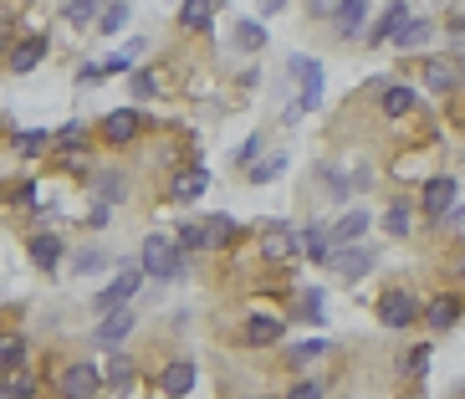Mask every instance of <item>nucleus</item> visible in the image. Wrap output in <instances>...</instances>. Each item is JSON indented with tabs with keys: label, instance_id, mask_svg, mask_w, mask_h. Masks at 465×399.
<instances>
[{
	"label": "nucleus",
	"instance_id": "obj_27",
	"mask_svg": "<svg viewBox=\"0 0 465 399\" xmlns=\"http://www.w3.org/2000/svg\"><path fill=\"white\" fill-rule=\"evenodd\" d=\"M128 16H133V5H128V0H113V5H108V11H102L98 31H108V36H118L123 26H128Z\"/></svg>",
	"mask_w": 465,
	"mask_h": 399
},
{
	"label": "nucleus",
	"instance_id": "obj_44",
	"mask_svg": "<svg viewBox=\"0 0 465 399\" xmlns=\"http://www.w3.org/2000/svg\"><path fill=\"white\" fill-rule=\"evenodd\" d=\"M87 226H92V231H102V226H108V205H102V200L92 205V215H87Z\"/></svg>",
	"mask_w": 465,
	"mask_h": 399
},
{
	"label": "nucleus",
	"instance_id": "obj_11",
	"mask_svg": "<svg viewBox=\"0 0 465 399\" xmlns=\"http://www.w3.org/2000/svg\"><path fill=\"white\" fill-rule=\"evenodd\" d=\"M425 87L440 92V98H450V92L461 87V62H455V57H425Z\"/></svg>",
	"mask_w": 465,
	"mask_h": 399
},
{
	"label": "nucleus",
	"instance_id": "obj_46",
	"mask_svg": "<svg viewBox=\"0 0 465 399\" xmlns=\"http://www.w3.org/2000/svg\"><path fill=\"white\" fill-rule=\"evenodd\" d=\"M286 0H266V16H271V11H282Z\"/></svg>",
	"mask_w": 465,
	"mask_h": 399
},
{
	"label": "nucleus",
	"instance_id": "obj_25",
	"mask_svg": "<svg viewBox=\"0 0 465 399\" xmlns=\"http://www.w3.org/2000/svg\"><path fill=\"white\" fill-rule=\"evenodd\" d=\"M204 231H210V251H215V246H230V241L241 235V226H236L230 215H210V220H204Z\"/></svg>",
	"mask_w": 465,
	"mask_h": 399
},
{
	"label": "nucleus",
	"instance_id": "obj_4",
	"mask_svg": "<svg viewBox=\"0 0 465 399\" xmlns=\"http://www.w3.org/2000/svg\"><path fill=\"white\" fill-rule=\"evenodd\" d=\"M455 200H461V180L455 174H429L425 189H420V215L425 220H445L455 211Z\"/></svg>",
	"mask_w": 465,
	"mask_h": 399
},
{
	"label": "nucleus",
	"instance_id": "obj_39",
	"mask_svg": "<svg viewBox=\"0 0 465 399\" xmlns=\"http://www.w3.org/2000/svg\"><path fill=\"white\" fill-rule=\"evenodd\" d=\"M102 267H108V256L102 251H77V261H72V272L77 276H98Z\"/></svg>",
	"mask_w": 465,
	"mask_h": 399
},
{
	"label": "nucleus",
	"instance_id": "obj_18",
	"mask_svg": "<svg viewBox=\"0 0 465 399\" xmlns=\"http://www.w3.org/2000/svg\"><path fill=\"white\" fill-rule=\"evenodd\" d=\"M405 16H409V5H405V0H394V5H384V11H379V21L368 26V46L389 42V36H394V31L405 26Z\"/></svg>",
	"mask_w": 465,
	"mask_h": 399
},
{
	"label": "nucleus",
	"instance_id": "obj_31",
	"mask_svg": "<svg viewBox=\"0 0 465 399\" xmlns=\"http://www.w3.org/2000/svg\"><path fill=\"white\" fill-rule=\"evenodd\" d=\"M236 46H241V52H261V46H266V26L261 21H241V26H236Z\"/></svg>",
	"mask_w": 465,
	"mask_h": 399
},
{
	"label": "nucleus",
	"instance_id": "obj_41",
	"mask_svg": "<svg viewBox=\"0 0 465 399\" xmlns=\"http://www.w3.org/2000/svg\"><path fill=\"white\" fill-rule=\"evenodd\" d=\"M323 395H327L323 379H297V384H292V399H323Z\"/></svg>",
	"mask_w": 465,
	"mask_h": 399
},
{
	"label": "nucleus",
	"instance_id": "obj_20",
	"mask_svg": "<svg viewBox=\"0 0 465 399\" xmlns=\"http://www.w3.org/2000/svg\"><path fill=\"white\" fill-rule=\"evenodd\" d=\"M384 118H409L414 108H420V92L414 87H405V83H394V87H384Z\"/></svg>",
	"mask_w": 465,
	"mask_h": 399
},
{
	"label": "nucleus",
	"instance_id": "obj_21",
	"mask_svg": "<svg viewBox=\"0 0 465 399\" xmlns=\"http://www.w3.org/2000/svg\"><path fill=\"white\" fill-rule=\"evenodd\" d=\"M302 235H307V261L327 267V261H333V246H338V241L327 235V226H323V220H312V226H307Z\"/></svg>",
	"mask_w": 465,
	"mask_h": 399
},
{
	"label": "nucleus",
	"instance_id": "obj_6",
	"mask_svg": "<svg viewBox=\"0 0 465 399\" xmlns=\"http://www.w3.org/2000/svg\"><path fill=\"white\" fill-rule=\"evenodd\" d=\"M133 323H139V317H133V307H128V302H123V307H108V313L98 317V328H92V338H87V343H98V348H118L123 338L133 333Z\"/></svg>",
	"mask_w": 465,
	"mask_h": 399
},
{
	"label": "nucleus",
	"instance_id": "obj_45",
	"mask_svg": "<svg viewBox=\"0 0 465 399\" xmlns=\"http://www.w3.org/2000/svg\"><path fill=\"white\" fill-rule=\"evenodd\" d=\"M16 200H20V205H31V200H36V180H26V185L16 189Z\"/></svg>",
	"mask_w": 465,
	"mask_h": 399
},
{
	"label": "nucleus",
	"instance_id": "obj_40",
	"mask_svg": "<svg viewBox=\"0 0 465 399\" xmlns=\"http://www.w3.org/2000/svg\"><path fill=\"white\" fill-rule=\"evenodd\" d=\"M261 148H266V139H261V133H251V139H245V144L236 148V164H241V169H251L256 159H261Z\"/></svg>",
	"mask_w": 465,
	"mask_h": 399
},
{
	"label": "nucleus",
	"instance_id": "obj_37",
	"mask_svg": "<svg viewBox=\"0 0 465 399\" xmlns=\"http://www.w3.org/2000/svg\"><path fill=\"white\" fill-rule=\"evenodd\" d=\"M282 169H286V154H271L266 164H256V169H251V185H271V180H277Z\"/></svg>",
	"mask_w": 465,
	"mask_h": 399
},
{
	"label": "nucleus",
	"instance_id": "obj_33",
	"mask_svg": "<svg viewBox=\"0 0 465 399\" xmlns=\"http://www.w3.org/2000/svg\"><path fill=\"white\" fill-rule=\"evenodd\" d=\"M20 358H26V338H20V333H5V338H0V363H5V374H11V369H20Z\"/></svg>",
	"mask_w": 465,
	"mask_h": 399
},
{
	"label": "nucleus",
	"instance_id": "obj_38",
	"mask_svg": "<svg viewBox=\"0 0 465 399\" xmlns=\"http://www.w3.org/2000/svg\"><path fill=\"white\" fill-rule=\"evenodd\" d=\"M139 46H143V42H128L123 52H113V57H108L102 67H108V72H133V62H139Z\"/></svg>",
	"mask_w": 465,
	"mask_h": 399
},
{
	"label": "nucleus",
	"instance_id": "obj_14",
	"mask_svg": "<svg viewBox=\"0 0 465 399\" xmlns=\"http://www.w3.org/2000/svg\"><path fill=\"white\" fill-rule=\"evenodd\" d=\"M195 389V363L189 358H174V363H164L159 369V395H189Z\"/></svg>",
	"mask_w": 465,
	"mask_h": 399
},
{
	"label": "nucleus",
	"instance_id": "obj_34",
	"mask_svg": "<svg viewBox=\"0 0 465 399\" xmlns=\"http://www.w3.org/2000/svg\"><path fill=\"white\" fill-rule=\"evenodd\" d=\"M0 395H11V399L36 395V379H31V374H20V369H11V374H5V384H0Z\"/></svg>",
	"mask_w": 465,
	"mask_h": 399
},
{
	"label": "nucleus",
	"instance_id": "obj_13",
	"mask_svg": "<svg viewBox=\"0 0 465 399\" xmlns=\"http://www.w3.org/2000/svg\"><path fill=\"white\" fill-rule=\"evenodd\" d=\"M455 323H461V297L440 292V297H429L425 302V328L429 333H450Z\"/></svg>",
	"mask_w": 465,
	"mask_h": 399
},
{
	"label": "nucleus",
	"instance_id": "obj_32",
	"mask_svg": "<svg viewBox=\"0 0 465 399\" xmlns=\"http://www.w3.org/2000/svg\"><path fill=\"white\" fill-rule=\"evenodd\" d=\"M180 241H184V251H195V256L210 251V231H204L200 220H184V226H180Z\"/></svg>",
	"mask_w": 465,
	"mask_h": 399
},
{
	"label": "nucleus",
	"instance_id": "obj_5",
	"mask_svg": "<svg viewBox=\"0 0 465 399\" xmlns=\"http://www.w3.org/2000/svg\"><path fill=\"white\" fill-rule=\"evenodd\" d=\"M98 389H108V384H102V374L92 369V363H67V369L57 374V395L61 399H92Z\"/></svg>",
	"mask_w": 465,
	"mask_h": 399
},
{
	"label": "nucleus",
	"instance_id": "obj_26",
	"mask_svg": "<svg viewBox=\"0 0 465 399\" xmlns=\"http://www.w3.org/2000/svg\"><path fill=\"white\" fill-rule=\"evenodd\" d=\"M425 369H429V343H414V348L399 358V374H405V379H425Z\"/></svg>",
	"mask_w": 465,
	"mask_h": 399
},
{
	"label": "nucleus",
	"instance_id": "obj_23",
	"mask_svg": "<svg viewBox=\"0 0 465 399\" xmlns=\"http://www.w3.org/2000/svg\"><path fill=\"white\" fill-rule=\"evenodd\" d=\"M368 220H373V215H368V211H348L343 220L333 226V241H338V246H353V241H364Z\"/></svg>",
	"mask_w": 465,
	"mask_h": 399
},
{
	"label": "nucleus",
	"instance_id": "obj_29",
	"mask_svg": "<svg viewBox=\"0 0 465 399\" xmlns=\"http://www.w3.org/2000/svg\"><path fill=\"white\" fill-rule=\"evenodd\" d=\"M61 16H67L72 26H92V21H102V16H98V0H67V5H61Z\"/></svg>",
	"mask_w": 465,
	"mask_h": 399
},
{
	"label": "nucleus",
	"instance_id": "obj_19",
	"mask_svg": "<svg viewBox=\"0 0 465 399\" xmlns=\"http://www.w3.org/2000/svg\"><path fill=\"white\" fill-rule=\"evenodd\" d=\"M26 251H31V261H36L41 272H57V261H61V235L41 231V235H31V241H26Z\"/></svg>",
	"mask_w": 465,
	"mask_h": 399
},
{
	"label": "nucleus",
	"instance_id": "obj_3",
	"mask_svg": "<svg viewBox=\"0 0 465 399\" xmlns=\"http://www.w3.org/2000/svg\"><path fill=\"white\" fill-rule=\"evenodd\" d=\"M425 317V302L414 292H405V287H389L384 297H379V323L384 328H394V333H405V328H414Z\"/></svg>",
	"mask_w": 465,
	"mask_h": 399
},
{
	"label": "nucleus",
	"instance_id": "obj_24",
	"mask_svg": "<svg viewBox=\"0 0 465 399\" xmlns=\"http://www.w3.org/2000/svg\"><path fill=\"white\" fill-rule=\"evenodd\" d=\"M210 21H215V0H184V11H180L184 31H210Z\"/></svg>",
	"mask_w": 465,
	"mask_h": 399
},
{
	"label": "nucleus",
	"instance_id": "obj_17",
	"mask_svg": "<svg viewBox=\"0 0 465 399\" xmlns=\"http://www.w3.org/2000/svg\"><path fill=\"white\" fill-rule=\"evenodd\" d=\"M364 16H368V0H338V5H333L338 36H358V31H364Z\"/></svg>",
	"mask_w": 465,
	"mask_h": 399
},
{
	"label": "nucleus",
	"instance_id": "obj_28",
	"mask_svg": "<svg viewBox=\"0 0 465 399\" xmlns=\"http://www.w3.org/2000/svg\"><path fill=\"white\" fill-rule=\"evenodd\" d=\"M92 189H98L102 205H118V200H128V189H123V174H98V180H92Z\"/></svg>",
	"mask_w": 465,
	"mask_h": 399
},
{
	"label": "nucleus",
	"instance_id": "obj_1",
	"mask_svg": "<svg viewBox=\"0 0 465 399\" xmlns=\"http://www.w3.org/2000/svg\"><path fill=\"white\" fill-rule=\"evenodd\" d=\"M184 241L180 235H174V241H169V235L164 231H154V235H143V251H139V261H143V272L154 276V282H174V276L184 272Z\"/></svg>",
	"mask_w": 465,
	"mask_h": 399
},
{
	"label": "nucleus",
	"instance_id": "obj_35",
	"mask_svg": "<svg viewBox=\"0 0 465 399\" xmlns=\"http://www.w3.org/2000/svg\"><path fill=\"white\" fill-rule=\"evenodd\" d=\"M133 379H139V374H133V363H123V358H118V363L108 369V389H113V395H128Z\"/></svg>",
	"mask_w": 465,
	"mask_h": 399
},
{
	"label": "nucleus",
	"instance_id": "obj_9",
	"mask_svg": "<svg viewBox=\"0 0 465 399\" xmlns=\"http://www.w3.org/2000/svg\"><path fill=\"white\" fill-rule=\"evenodd\" d=\"M139 113H133V108H113V113H108V118H102V144H113V148H128L133 144V139H139Z\"/></svg>",
	"mask_w": 465,
	"mask_h": 399
},
{
	"label": "nucleus",
	"instance_id": "obj_8",
	"mask_svg": "<svg viewBox=\"0 0 465 399\" xmlns=\"http://www.w3.org/2000/svg\"><path fill=\"white\" fill-rule=\"evenodd\" d=\"M286 72L302 83V98H297V103H302L307 113H312V108H323V67L312 62V57H292V62H286Z\"/></svg>",
	"mask_w": 465,
	"mask_h": 399
},
{
	"label": "nucleus",
	"instance_id": "obj_15",
	"mask_svg": "<svg viewBox=\"0 0 465 399\" xmlns=\"http://www.w3.org/2000/svg\"><path fill=\"white\" fill-rule=\"evenodd\" d=\"M327 267H338V272H343L348 282H358V276H364L368 267H373V256H368L364 246L353 241V246H333V261H327Z\"/></svg>",
	"mask_w": 465,
	"mask_h": 399
},
{
	"label": "nucleus",
	"instance_id": "obj_22",
	"mask_svg": "<svg viewBox=\"0 0 465 399\" xmlns=\"http://www.w3.org/2000/svg\"><path fill=\"white\" fill-rule=\"evenodd\" d=\"M52 148H57V133H41V128L16 133V154H20V159H41V154H52Z\"/></svg>",
	"mask_w": 465,
	"mask_h": 399
},
{
	"label": "nucleus",
	"instance_id": "obj_36",
	"mask_svg": "<svg viewBox=\"0 0 465 399\" xmlns=\"http://www.w3.org/2000/svg\"><path fill=\"white\" fill-rule=\"evenodd\" d=\"M128 92H133V98H159V77H154V72H133V77H128Z\"/></svg>",
	"mask_w": 465,
	"mask_h": 399
},
{
	"label": "nucleus",
	"instance_id": "obj_42",
	"mask_svg": "<svg viewBox=\"0 0 465 399\" xmlns=\"http://www.w3.org/2000/svg\"><path fill=\"white\" fill-rule=\"evenodd\" d=\"M389 235H409V205H405V200L389 211Z\"/></svg>",
	"mask_w": 465,
	"mask_h": 399
},
{
	"label": "nucleus",
	"instance_id": "obj_12",
	"mask_svg": "<svg viewBox=\"0 0 465 399\" xmlns=\"http://www.w3.org/2000/svg\"><path fill=\"white\" fill-rule=\"evenodd\" d=\"M46 52H52V42H46L41 31H36V36H20V42L11 46V72H16V77H26V72H36Z\"/></svg>",
	"mask_w": 465,
	"mask_h": 399
},
{
	"label": "nucleus",
	"instance_id": "obj_10",
	"mask_svg": "<svg viewBox=\"0 0 465 399\" xmlns=\"http://www.w3.org/2000/svg\"><path fill=\"white\" fill-rule=\"evenodd\" d=\"M282 333H286V323L282 317H271V313H251L241 323L245 348H271V343H282Z\"/></svg>",
	"mask_w": 465,
	"mask_h": 399
},
{
	"label": "nucleus",
	"instance_id": "obj_16",
	"mask_svg": "<svg viewBox=\"0 0 465 399\" xmlns=\"http://www.w3.org/2000/svg\"><path fill=\"white\" fill-rule=\"evenodd\" d=\"M204 185H210V174H204L200 164H189V169H180V174H174L169 195H174L180 205H189V200H200V195H204Z\"/></svg>",
	"mask_w": 465,
	"mask_h": 399
},
{
	"label": "nucleus",
	"instance_id": "obj_2",
	"mask_svg": "<svg viewBox=\"0 0 465 399\" xmlns=\"http://www.w3.org/2000/svg\"><path fill=\"white\" fill-rule=\"evenodd\" d=\"M256 251H261L266 267H292V261H302L307 256V235L292 231L286 220H271L261 231V241H256Z\"/></svg>",
	"mask_w": 465,
	"mask_h": 399
},
{
	"label": "nucleus",
	"instance_id": "obj_43",
	"mask_svg": "<svg viewBox=\"0 0 465 399\" xmlns=\"http://www.w3.org/2000/svg\"><path fill=\"white\" fill-rule=\"evenodd\" d=\"M317 354H327L323 338H312V343H302V348H292V358H297V363H307V358H317Z\"/></svg>",
	"mask_w": 465,
	"mask_h": 399
},
{
	"label": "nucleus",
	"instance_id": "obj_7",
	"mask_svg": "<svg viewBox=\"0 0 465 399\" xmlns=\"http://www.w3.org/2000/svg\"><path fill=\"white\" fill-rule=\"evenodd\" d=\"M143 276H148V272H143V261H139V267H123V272L98 292V302H92V307H98V313H108V307H123V302H133V292H139Z\"/></svg>",
	"mask_w": 465,
	"mask_h": 399
},
{
	"label": "nucleus",
	"instance_id": "obj_30",
	"mask_svg": "<svg viewBox=\"0 0 465 399\" xmlns=\"http://www.w3.org/2000/svg\"><path fill=\"white\" fill-rule=\"evenodd\" d=\"M394 42H399V46H420V42H429V21H420V16H405V26L394 31Z\"/></svg>",
	"mask_w": 465,
	"mask_h": 399
}]
</instances>
